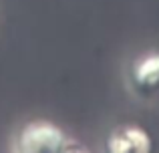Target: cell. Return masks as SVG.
I'll return each mask as SVG.
<instances>
[{"label":"cell","instance_id":"obj_1","mask_svg":"<svg viewBox=\"0 0 159 153\" xmlns=\"http://www.w3.org/2000/svg\"><path fill=\"white\" fill-rule=\"evenodd\" d=\"M66 135L51 121H30L20 127L16 135V151L24 153H47V151H69Z\"/></svg>","mask_w":159,"mask_h":153},{"label":"cell","instance_id":"obj_2","mask_svg":"<svg viewBox=\"0 0 159 153\" xmlns=\"http://www.w3.org/2000/svg\"><path fill=\"white\" fill-rule=\"evenodd\" d=\"M129 83L137 95H155L159 91V51L135 56L129 67Z\"/></svg>","mask_w":159,"mask_h":153},{"label":"cell","instance_id":"obj_3","mask_svg":"<svg viewBox=\"0 0 159 153\" xmlns=\"http://www.w3.org/2000/svg\"><path fill=\"white\" fill-rule=\"evenodd\" d=\"M107 149L111 153H149L153 149V141L143 127L127 123L111 131L107 139Z\"/></svg>","mask_w":159,"mask_h":153}]
</instances>
